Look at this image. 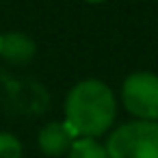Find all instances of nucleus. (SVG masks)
I'll list each match as a JSON object with an SVG mask.
<instances>
[{
	"instance_id": "nucleus-1",
	"label": "nucleus",
	"mask_w": 158,
	"mask_h": 158,
	"mask_svg": "<svg viewBox=\"0 0 158 158\" xmlns=\"http://www.w3.org/2000/svg\"><path fill=\"white\" fill-rule=\"evenodd\" d=\"M117 104L113 91L102 80L78 82L65 102V121L74 128L78 136L93 139L110 128L115 121Z\"/></svg>"
},
{
	"instance_id": "nucleus-2",
	"label": "nucleus",
	"mask_w": 158,
	"mask_h": 158,
	"mask_svg": "<svg viewBox=\"0 0 158 158\" xmlns=\"http://www.w3.org/2000/svg\"><path fill=\"white\" fill-rule=\"evenodd\" d=\"M108 158H158V121H130L117 128L106 143Z\"/></svg>"
},
{
	"instance_id": "nucleus-3",
	"label": "nucleus",
	"mask_w": 158,
	"mask_h": 158,
	"mask_svg": "<svg viewBox=\"0 0 158 158\" xmlns=\"http://www.w3.org/2000/svg\"><path fill=\"white\" fill-rule=\"evenodd\" d=\"M123 106L143 121L158 119V76L149 72L130 74L121 87Z\"/></svg>"
},
{
	"instance_id": "nucleus-4",
	"label": "nucleus",
	"mask_w": 158,
	"mask_h": 158,
	"mask_svg": "<svg viewBox=\"0 0 158 158\" xmlns=\"http://www.w3.org/2000/svg\"><path fill=\"white\" fill-rule=\"evenodd\" d=\"M76 132L67 121H52L39 132V147L46 156H63L76 143Z\"/></svg>"
},
{
	"instance_id": "nucleus-5",
	"label": "nucleus",
	"mask_w": 158,
	"mask_h": 158,
	"mask_svg": "<svg viewBox=\"0 0 158 158\" xmlns=\"http://www.w3.org/2000/svg\"><path fill=\"white\" fill-rule=\"evenodd\" d=\"M37 52L35 41L24 33H5L0 35V56L13 65H26Z\"/></svg>"
},
{
	"instance_id": "nucleus-6",
	"label": "nucleus",
	"mask_w": 158,
	"mask_h": 158,
	"mask_svg": "<svg viewBox=\"0 0 158 158\" xmlns=\"http://www.w3.org/2000/svg\"><path fill=\"white\" fill-rule=\"evenodd\" d=\"M69 158H108V152L104 145H100L95 139H76L74 147L67 154Z\"/></svg>"
},
{
	"instance_id": "nucleus-7",
	"label": "nucleus",
	"mask_w": 158,
	"mask_h": 158,
	"mask_svg": "<svg viewBox=\"0 0 158 158\" xmlns=\"http://www.w3.org/2000/svg\"><path fill=\"white\" fill-rule=\"evenodd\" d=\"M0 158H22V143L9 132H0Z\"/></svg>"
},
{
	"instance_id": "nucleus-8",
	"label": "nucleus",
	"mask_w": 158,
	"mask_h": 158,
	"mask_svg": "<svg viewBox=\"0 0 158 158\" xmlns=\"http://www.w3.org/2000/svg\"><path fill=\"white\" fill-rule=\"evenodd\" d=\"M89 2H100V0H89Z\"/></svg>"
}]
</instances>
